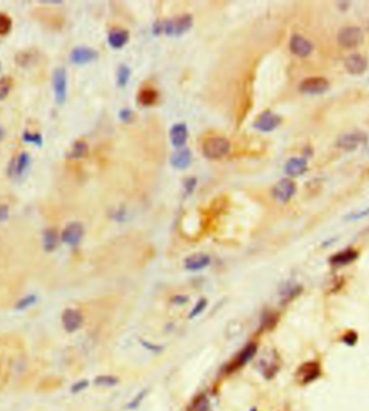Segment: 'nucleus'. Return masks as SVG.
I'll use <instances>...</instances> for the list:
<instances>
[{
  "instance_id": "21",
  "label": "nucleus",
  "mask_w": 369,
  "mask_h": 411,
  "mask_svg": "<svg viewBox=\"0 0 369 411\" xmlns=\"http://www.w3.org/2000/svg\"><path fill=\"white\" fill-rule=\"evenodd\" d=\"M192 155L189 149H182L172 155L170 162L171 165L177 170H184L191 164Z\"/></svg>"
},
{
  "instance_id": "5",
  "label": "nucleus",
  "mask_w": 369,
  "mask_h": 411,
  "mask_svg": "<svg viewBox=\"0 0 369 411\" xmlns=\"http://www.w3.org/2000/svg\"><path fill=\"white\" fill-rule=\"evenodd\" d=\"M281 123V115L274 114L270 112V110H266V112L261 113L256 118L254 122V128L258 131L263 132V133H268V132H272L276 130Z\"/></svg>"
},
{
  "instance_id": "10",
  "label": "nucleus",
  "mask_w": 369,
  "mask_h": 411,
  "mask_svg": "<svg viewBox=\"0 0 369 411\" xmlns=\"http://www.w3.org/2000/svg\"><path fill=\"white\" fill-rule=\"evenodd\" d=\"M366 141L367 136L365 134L354 132V133H346L340 135L338 139H337L336 145L344 150L352 151L355 150L358 146L365 144Z\"/></svg>"
},
{
  "instance_id": "30",
  "label": "nucleus",
  "mask_w": 369,
  "mask_h": 411,
  "mask_svg": "<svg viewBox=\"0 0 369 411\" xmlns=\"http://www.w3.org/2000/svg\"><path fill=\"white\" fill-rule=\"evenodd\" d=\"M95 384L99 387H113L115 386V383L118 382L117 378L113 376H99L95 379Z\"/></svg>"
},
{
  "instance_id": "15",
  "label": "nucleus",
  "mask_w": 369,
  "mask_h": 411,
  "mask_svg": "<svg viewBox=\"0 0 369 411\" xmlns=\"http://www.w3.org/2000/svg\"><path fill=\"white\" fill-rule=\"evenodd\" d=\"M83 322L82 314L77 310L67 309L62 315V323L68 333H75L81 327Z\"/></svg>"
},
{
  "instance_id": "26",
  "label": "nucleus",
  "mask_w": 369,
  "mask_h": 411,
  "mask_svg": "<svg viewBox=\"0 0 369 411\" xmlns=\"http://www.w3.org/2000/svg\"><path fill=\"white\" fill-rule=\"evenodd\" d=\"M131 78V69L129 66L120 65L117 71V83L119 87H125Z\"/></svg>"
},
{
  "instance_id": "14",
  "label": "nucleus",
  "mask_w": 369,
  "mask_h": 411,
  "mask_svg": "<svg viewBox=\"0 0 369 411\" xmlns=\"http://www.w3.org/2000/svg\"><path fill=\"white\" fill-rule=\"evenodd\" d=\"M345 67L346 71L351 73V75H362L367 69L368 62L364 55L353 53L345 60Z\"/></svg>"
},
{
  "instance_id": "18",
  "label": "nucleus",
  "mask_w": 369,
  "mask_h": 411,
  "mask_svg": "<svg viewBox=\"0 0 369 411\" xmlns=\"http://www.w3.org/2000/svg\"><path fill=\"white\" fill-rule=\"evenodd\" d=\"M210 262V258L207 254H202V252H198V254H194L189 256L186 260H184V268L189 271H200L202 269L207 268Z\"/></svg>"
},
{
  "instance_id": "29",
  "label": "nucleus",
  "mask_w": 369,
  "mask_h": 411,
  "mask_svg": "<svg viewBox=\"0 0 369 411\" xmlns=\"http://www.w3.org/2000/svg\"><path fill=\"white\" fill-rule=\"evenodd\" d=\"M23 140L26 143L34 144L38 147H41L44 144V139H42V136L39 133H29V132H24L23 134Z\"/></svg>"
},
{
  "instance_id": "34",
  "label": "nucleus",
  "mask_w": 369,
  "mask_h": 411,
  "mask_svg": "<svg viewBox=\"0 0 369 411\" xmlns=\"http://www.w3.org/2000/svg\"><path fill=\"white\" fill-rule=\"evenodd\" d=\"M330 282H331L329 286L330 293H337L342 287V285H344V280H342V277H334Z\"/></svg>"
},
{
  "instance_id": "24",
  "label": "nucleus",
  "mask_w": 369,
  "mask_h": 411,
  "mask_svg": "<svg viewBox=\"0 0 369 411\" xmlns=\"http://www.w3.org/2000/svg\"><path fill=\"white\" fill-rule=\"evenodd\" d=\"M88 154V145L86 141L77 140L71 146V149L68 154L70 159H82Z\"/></svg>"
},
{
  "instance_id": "43",
  "label": "nucleus",
  "mask_w": 369,
  "mask_h": 411,
  "mask_svg": "<svg viewBox=\"0 0 369 411\" xmlns=\"http://www.w3.org/2000/svg\"><path fill=\"white\" fill-rule=\"evenodd\" d=\"M0 71H1V63H0Z\"/></svg>"
},
{
  "instance_id": "27",
  "label": "nucleus",
  "mask_w": 369,
  "mask_h": 411,
  "mask_svg": "<svg viewBox=\"0 0 369 411\" xmlns=\"http://www.w3.org/2000/svg\"><path fill=\"white\" fill-rule=\"evenodd\" d=\"M12 28V20L9 15L0 13V35H7Z\"/></svg>"
},
{
  "instance_id": "16",
  "label": "nucleus",
  "mask_w": 369,
  "mask_h": 411,
  "mask_svg": "<svg viewBox=\"0 0 369 411\" xmlns=\"http://www.w3.org/2000/svg\"><path fill=\"white\" fill-rule=\"evenodd\" d=\"M358 258V251L353 249H347L346 251H342L337 252V254L330 257L329 262L331 266L335 267H344L347 266L349 263L355 261Z\"/></svg>"
},
{
  "instance_id": "4",
  "label": "nucleus",
  "mask_w": 369,
  "mask_h": 411,
  "mask_svg": "<svg viewBox=\"0 0 369 411\" xmlns=\"http://www.w3.org/2000/svg\"><path fill=\"white\" fill-rule=\"evenodd\" d=\"M52 87H53L56 104H65L67 98V72L65 68H55L52 73Z\"/></svg>"
},
{
  "instance_id": "37",
  "label": "nucleus",
  "mask_w": 369,
  "mask_h": 411,
  "mask_svg": "<svg viewBox=\"0 0 369 411\" xmlns=\"http://www.w3.org/2000/svg\"><path fill=\"white\" fill-rule=\"evenodd\" d=\"M35 301H36V297H34V296H29V297L23 298L18 303V309H26V308H28V307H30L31 304L35 303Z\"/></svg>"
},
{
  "instance_id": "8",
  "label": "nucleus",
  "mask_w": 369,
  "mask_h": 411,
  "mask_svg": "<svg viewBox=\"0 0 369 411\" xmlns=\"http://www.w3.org/2000/svg\"><path fill=\"white\" fill-rule=\"evenodd\" d=\"M97 57H98L97 52L93 48H90V46H76L75 49H72L69 55V59L72 64L79 65V66L89 64V63L95 61Z\"/></svg>"
},
{
  "instance_id": "28",
  "label": "nucleus",
  "mask_w": 369,
  "mask_h": 411,
  "mask_svg": "<svg viewBox=\"0 0 369 411\" xmlns=\"http://www.w3.org/2000/svg\"><path fill=\"white\" fill-rule=\"evenodd\" d=\"M12 86V80L10 77H2L0 79V101L6 98Z\"/></svg>"
},
{
  "instance_id": "7",
  "label": "nucleus",
  "mask_w": 369,
  "mask_h": 411,
  "mask_svg": "<svg viewBox=\"0 0 369 411\" xmlns=\"http://www.w3.org/2000/svg\"><path fill=\"white\" fill-rule=\"evenodd\" d=\"M31 159L28 154L22 152L18 157H14V159L10 162L8 168L9 176L14 179L23 178L26 172H28L30 166Z\"/></svg>"
},
{
  "instance_id": "41",
  "label": "nucleus",
  "mask_w": 369,
  "mask_h": 411,
  "mask_svg": "<svg viewBox=\"0 0 369 411\" xmlns=\"http://www.w3.org/2000/svg\"><path fill=\"white\" fill-rule=\"evenodd\" d=\"M173 301L176 302V303H184V302L188 301V298L184 297V296H176L175 298H174Z\"/></svg>"
},
{
  "instance_id": "39",
  "label": "nucleus",
  "mask_w": 369,
  "mask_h": 411,
  "mask_svg": "<svg viewBox=\"0 0 369 411\" xmlns=\"http://www.w3.org/2000/svg\"><path fill=\"white\" fill-rule=\"evenodd\" d=\"M88 381H86V380H83V381H80V382H78V383H76L75 386H73L72 388H71V391L73 392V393H78V392H80V391H82L83 388H86L87 387H88Z\"/></svg>"
},
{
  "instance_id": "3",
  "label": "nucleus",
  "mask_w": 369,
  "mask_h": 411,
  "mask_svg": "<svg viewBox=\"0 0 369 411\" xmlns=\"http://www.w3.org/2000/svg\"><path fill=\"white\" fill-rule=\"evenodd\" d=\"M363 40V31L356 26H347V27L340 29L337 35V41L341 48L345 49H354L362 44Z\"/></svg>"
},
{
  "instance_id": "36",
  "label": "nucleus",
  "mask_w": 369,
  "mask_h": 411,
  "mask_svg": "<svg viewBox=\"0 0 369 411\" xmlns=\"http://www.w3.org/2000/svg\"><path fill=\"white\" fill-rule=\"evenodd\" d=\"M133 113L129 108H124L119 113V118L123 122H130V121L133 120Z\"/></svg>"
},
{
  "instance_id": "42",
  "label": "nucleus",
  "mask_w": 369,
  "mask_h": 411,
  "mask_svg": "<svg viewBox=\"0 0 369 411\" xmlns=\"http://www.w3.org/2000/svg\"><path fill=\"white\" fill-rule=\"evenodd\" d=\"M3 135H4V131H3V129L1 128V126H0V140H1L3 138Z\"/></svg>"
},
{
  "instance_id": "11",
  "label": "nucleus",
  "mask_w": 369,
  "mask_h": 411,
  "mask_svg": "<svg viewBox=\"0 0 369 411\" xmlns=\"http://www.w3.org/2000/svg\"><path fill=\"white\" fill-rule=\"evenodd\" d=\"M83 226L80 223H71L66 226V228L63 230L61 240L67 245L75 246L80 243V241L83 238Z\"/></svg>"
},
{
  "instance_id": "33",
  "label": "nucleus",
  "mask_w": 369,
  "mask_h": 411,
  "mask_svg": "<svg viewBox=\"0 0 369 411\" xmlns=\"http://www.w3.org/2000/svg\"><path fill=\"white\" fill-rule=\"evenodd\" d=\"M196 185H197V179L194 177H189L184 183V191H186V193L188 194H191L194 190V188H196Z\"/></svg>"
},
{
  "instance_id": "38",
  "label": "nucleus",
  "mask_w": 369,
  "mask_h": 411,
  "mask_svg": "<svg viewBox=\"0 0 369 411\" xmlns=\"http://www.w3.org/2000/svg\"><path fill=\"white\" fill-rule=\"evenodd\" d=\"M9 217V207L8 205H0V223L6 221Z\"/></svg>"
},
{
  "instance_id": "25",
  "label": "nucleus",
  "mask_w": 369,
  "mask_h": 411,
  "mask_svg": "<svg viewBox=\"0 0 369 411\" xmlns=\"http://www.w3.org/2000/svg\"><path fill=\"white\" fill-rule=\"evenodd\" d=\"M158 98V93L157 91L152 89H145L143 91H140L138 95V102L143 106H150V105L155 104Z\"/></svg>"
},
{
  "instance_id": "22",
  "label": "nucleus",
  "mask_w": 369,
  "mask_h": 411,
  "mask_svg": "<svg viewBox=\"0 0 369 411\" xmlns=\"http://www.w3.org/2000/svg\"><path fill=\"white\" fill-rule=\"evenodd\" d=\"M59 235L53 229H46L42 234V243H44V247L46 251H54L57 244H59Z\"/></svg>"
},
{
  "instance_id": "2",
  "label": "nucleus",
  "mask_w": 369,
  "mask_h": 411,
  "mask_svg": "<svg viewBox=\"0 0 369 411\" xmlns=\"http://www.w3.org/2000/svg\"><path fill=\"white\" fill-rule=\"evenodd\" d=\"M202 151L208 159H221L230 151V141L224 137H209L203 143Z\"/></svg>"
},
{
  "instance_id": "13",
  "label": "nucleus",
  "mask_w": 369,
  "mask_h": 411,
  "mask_svg": "<svg viewBox=\"0 0 369 411\" xmlns=\"http://www.w3.org/2000/svg\"><path fill=\"white\" fill-rule=\"evenodd\" d=\"M321 376V365L318 362H307L299 367L297 378L302 384L314 381Z\"/></svg>"
},
{
  "instance_id": "1",
  "label": "nucleus",
  "mask_w": 369,
  "mask_h": 411,
  "mask_svg": "<svg viewBox=\"0 0 369 411\" xmlns=\"http://www.w3.org/2000/svg\"><path fill=\"white\" fill-rule=\"evenodd\" d=\"M193 20L191 15H182L173 20H167L164 22H158L154 25V33L161 34L162 31L168 36H181L191 28Z\"/></svg>"
},
{
  "instance_id": "35",
  "label": "nucleus",
  "mask_w": 369,
  "mask_h": 411,
  "mask_svg": "<svg viewBox=\"0 0 369 411\" xmlns=\"http://www.w3.org/2000/svg\"><path fill=\"white\" fill-rule=\"evenodd\" d=\"M207 303L208 302H207V300H205V299L200 300V301L197 303L196 307L193 308V310L191 311V313H190V315H189V316H190V318H194V316L199 315L205 309V307H207Z\"/></svg>"
},
{
  "instance_id": "31",
  "label": "nucleus",
  "mask_w": 369,
  "mask_h": 411,
  "mask_svg": "<svg viewBox=\"0 0 369 411\" xmlns=\"http://www.w3.org/2000/svg\"><path fill=\"white\" fill-rule=\"evenodd\" d=\"M301 293V287L299 285H288L283 289V297H285L287 300H292Z\"/></svg>"
},
{
  "instance_id": "19",
  "label": "nucleus",
  "mask_w": 369,
  "mask_h": 411,
  "mask_svg": "<svg viewBox=\"0 0 369 411\" xmlns=\"http://www.w3.org/2000/svg\"><path fill=\"white\" fill-rule=\"evenodd\" d=\"M170 137L171 141L174 147L176 148H182V147L186 144L187 138H188V130L187 126L184 123H177L172 126L170 131Z\"/></svg>"
},
{
  "instance_id": "23",
  "label": "nucleus",
  "mask_w": 369,
  "mask_h": 411,
  "mask_svg": "<svg viewBox=\"0 0 369 411\" xmlns=\"http://www.w3.org/2000/svg\"><path fill=\"white\" fill-rule=\"evenodd\" d=\"M256 351H257V345L254 343H250L246 347H244V349L242 350V352L239 354V356L236 357L234 368H239L241 366L245 365L246 363H249L252 360V357L256 354Z\"/></svg>"
},
{
  "instance_id": "40",
  "label": "nucleus",
  "mask_w": 369,
  "mask_h": 411,
  "mask_svg": "<svg viewBox=\"0 0 369 411\" xmlns=\"http://www.w3.org/2000/svg\"><path fill=\"white\" fill-rule=\"evenodd\" d=\"M368 214H369V208H368V209H366V210H363V212L357 213V214H353V215H351V216H350V218H351V219H360L361 217H364V216H366V215H368Z\"/></svg>"
},
{
  "instance_id": "20",
  "label": "nucleus",
  "mask_w": 369,
  "mask_h": 411,
  "mask_svg": "<svg viewBox=\"0 0 369 411\" xmlns=\"http://www.w3.org/2000/svg\"><path fill=\"white\" fill-rule=\"evenodd\" d=\"M130 38L129 31L122 28H115L109 31L108 44L114 49H121L128 44Z\"/></svg>"
},
{
  "instance_id": "17",
  "label": "nucleus",
  "mask_w": 369,
  "mask_h": 411,
  "mask_svg": "<svg viewBox=\"0 0 369 411\" xmlns=\"http://www.w3.org/2000/svg\"><path fill=\"white\" fill-rule=\"evenodd\" d=\"M308 163L307 160L303 159V158L299 157H294L291 158L287 162L285 166H284V171L287 174L288 176L291 177H296L301 175L305 171H307Z\"/></svg>"
},
{
  "instance_id": "6",
  "label": "nucleus",
  "mask_w": 369,
  "mask_h": 411,
  "mask_svg": "<svg viewBox=\"0 0 369 411\" xmlns=\"http://www.w3.org/2000/svg\"><path fill=\"white\" fill-rule=\"evenodd\" d=\"M296 190L297 187L295 182L289 178H283L273 187L272 194L277 201L287 203L294 197V194L296 193Z\"/></svg>"
},
{
  "instance_id": "12",
  "label": "nucleus",
  "mask_w": 369,
  "mask_h": 411,
  "mask_svg": "<svg viewBox=\"0 0 369 411\" xmlns=\"http://www.w3.org/2000/svg\"><path fill=\"white\" fill-rule=\"evenodd\" d=\"M289 49H291L295 55L299 57H305L312 53L313 45L307 38H304L303 36L295 34L292 36L291 41H289Z\"/></svg>"
},
{
  "instance_id": "32",
  "label": "nucleus",
  "mask_w": 369,
  "mask_h": 411,
  "mask_svg": "<svg viewBox=\"0 0 369 411\" xmlns=\"http://www.w3.org/2000/svg\"><path fill=\"white\" fill-rule=\"evenodd\" d=\"M342 340H344L345 343L347 344V345H354L358 340V337H357V334L355 333V331L350 330V331H347V333L345 334Z\"/></svg>"
},
{
  "instance_id": "9",
  "label": "nucleus",
  "mask_w": 369,
  "mask_h": 411,
  "mask_svg": "<svg viewBox=\"0 0 369 411\" xmlns=\"http://www.w3.org/2000/svg\"><path fill=\"white\" fill-rule=\"evenodd\" d=\"M329 88V82L323 77L307 78L300 83V91L305 94H322Z\"/></svg>"
}]
</instances>
